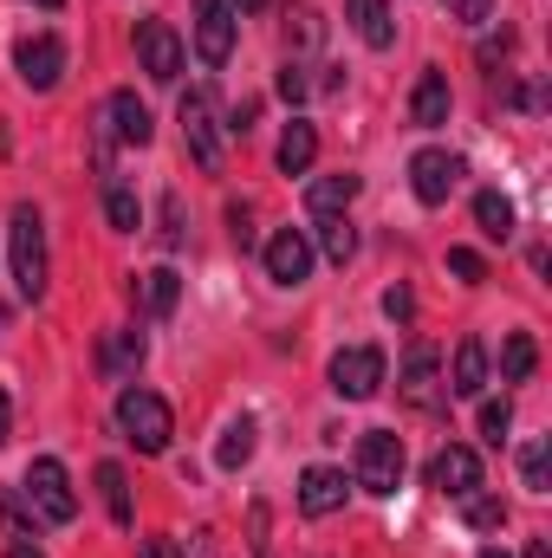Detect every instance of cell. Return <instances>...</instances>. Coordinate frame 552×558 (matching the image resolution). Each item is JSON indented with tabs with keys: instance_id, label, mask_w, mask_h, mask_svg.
I'll return each instance as SVG.
<instances>
[{
	"instance_id": "6da1fadb",
	"label": "cell",
	"mask_w": 552,
	"mask_h": 558,
	"mask_svg": "<svg viewBox=\"0 0 552 558\" xmlns=\"http://www.w3.org/2000/svg\"><path fill=\"white\" fill-rule=\"evenodd\" d=\"M7 260H13V286H20V299H46V221H39V208H13V221H7Z\"/></svg>"
},
{
	"instance_id": "7a4b0ae2",
	"label": "cell",
	"mask_w": 552,
	"mask_h": 558,
	"mask_svg": "<svg viewBox=\"0 0 552 558\" xmlns=\"http://www.w3.org/2000/svg\"><path fill=\"white\" fill-rule=\"evenodd\" d=\"M118 428H124V441L137 448V454H163L169 448V435H176V416H169V403L156 397V390H118Z\"/></svg>"
},
{
	"instance_id": "3957f363",
	"label": "cell",
	"mask_w": 552,
	"mask_h": 558,
	"mask_svg": "<svg viewBox=\"0 0 552 558\" xmlns=\"http://www.w3.org/2000/svg\"><path fill=\"white\" fill-rule=\"evenodd\" d=\"M358 487L364 494H397V481H404V441L391 435V428H364L358 435Z\"/></svg>"
},
{
	"instance_id": "277c9868",
	"label": "cell",
	"mask_w": 552,
	"mask_h": 558,
	"mask_svg": "<svg viewBox=\"0 0 552 558\" xmlns=\"http://www.w3.org/2000/svg\"><path fill=\"white\" fill-rule=\"evenodd\" d=\"M26 500L39 507V520H52V526H72V513H79V494H72V474H65V461L39 454V461L26 468Z\"/></svg>"
},
{
	"instance_id": "5b68a950",
	"label": "cell",
	"mask_w": 552,
	"mask_h": 558,
	"mask_svg": "<svg viewBox=\"0 0 552 558\" xmlns=\"http://www.w3.org/2000/svg\"><path fill=\"white\" fill-rule=\"evenodd\" d=\"M182 143H189V156L215 175L221 162H228V143H221V124H215V98L208 92H182Z\"/></svg>"
},
{
	"instance_id": "8992f818",
	"label": "cell",
	"mask_w": 552,
	"mask_h": 558,
	"mask_svg": "<svg viewBox=\"0 0 552 558\" xmlns=\"http://www.w3.org/2000/svg\"><path fill=\"white\" fill-rule=\"evenodd\" d=\"M332 390H338L345 403H371V397L384 390V351H377V344L338 351V357H332Z\"/></svg>"
},
{
	"instance_id": "52a82bcc",
	"label": "cell",
	"mask_w": 552,
	"mask_h": 558,
	"mask_svg": "<svg viewBox=\"0 0 552 558\" xmlns=\"http://www.w3.org/2000/svg\"><path fill=\"white\" fill-rule=\"evenodd\" d=\"M13 72H20L26 92H52V85L65 78V39H59V33L20 39V46H13Z\"/></svg>"
},
{
	"instance_id": "ba28073f",
	"label": "cell",
	"mask_w": 552,
	"mask_h": 558,
	"mask_svg": "<svg viewBox=\"0 0 552 558\" xmlns=\"http://www.w3.org/2000/svg\"><path fill=\"white\" fill-rule=\"evenodd\" d=\"M137 65L156 85H176L182 78V33L169 20H137Z\"/></svg>"
},
{
	"instance_id": "9c48e42d",
	"label": "cell",
	"mask_w": 552,
	"mask_h": 558,
	"mask_svg": "<svg viewBox=\"0 0 552 558\" xmlns=\"http://www.w3.org/2000/svg\"><path fill=\"white\" fill-rule=\"evenodd\" d=\"M455 182H461V156H448V149H416L410 156V189L422 208H442L455 195Z\"/></svg>"
},
{
	"instance_id": "30bf717a",
	"label": "cell",
	"mask_w": 552,
	"mask_h": 558,
	"mask_svg": "<svg viewBox=\"0 0 552 558\" xmlns=\"http://www.w3.org/2000/svg\"><path fill=\"white\" fill-rule=\"evenodd\" d=\"M429 487H435V494H448V500H468V494L481 487V454H475V448H461V441L435 448V461H429Z\"/></svg>"
},
{
	"instance_id": "8fae6325",
	"label": "cell",
	"mask_w": 552,
	"mask_h": 558,
	"mask_svg": "<svg viewBox=\"0 0 552 558\" xmlns=\"http://www.w3.org/2000/svg\"><path fill=\"white\" fill-rule=\"evenodd\" d=\"M228 52H235V7L228 0H195V59L228 65Z\"/></svg>"
},
{
	"instance_id": "7c38bea8",
	"label": "cell",
	"mask_w": 552,
	"mask_h": 558,
	"mask_svg": "<svg viewBox=\"0 0 552 558\" xmlns=\"http://www.w3.org/2000/svg\"><path fill=\"white\" fill-rule=\"evenodd\" d=\"M267 279H279V286H305L312 279V241L299 228H279L267 241Z\"/></svg>"
},
{
	"instance_id": "4fadbf2b",
	"label": "cell",
	"mask_w": 552,
	"mask_h": 558,
	"mask_svg": "<svg viewBox=\"0 0 552 558\" xmlns=\"http://www.w3.org/2000/svg\"><path fill=\"white\" fill-rule=\"evenodd\" d=\"M435 364H442L435 344H410V357H404V384H397L410 410H435V403H442V377H435Z\"/></svg>"
},
{
	"instance_id": "5bb4252c",
	"label": "cell",
	"mask_w": 552,
	"mask_h": 558,
	"mask_svg": "<svg viewBox=\"0 0 552 558\" xmlns=\"http://www.w3.org/2000/svg\"><path fill=\"white\" fill-rule=\"evenodd\" d=\"M345 494H351V487H345V474H338V468H305V474H299V513H305V520L338 513V507H345Z\"/></svg>"
},
{
	"instance_id": "9a60e30c",
	"label": "cell",
	"mask_w": 552,
	"mask_h": 558,
	"mask_svg": "<svg viewBox=\"0 0 552 558\" xmlns=\"http://www.w3.org/2000/svg\"><path fill=\"white\" fill-rule=\"evenodd\" d=\"M105 118H111V137L131 143V149H149V137H156V124H149V105H143L137 92H111Z\"/></svg>"
},
{
	"instance_id": "2e32d148",
	"label": "cell",
	"mask_w": 552,
	"mask_h": 558,
	"mask_svg": "<svg viewBox=\"0 0 552 558\" xmlns=\"http://www.w3.org/2000/svg\"><path fill=\"white\" fill-rule=\"evenodd\" d=\"M448 111H455V98H448V78L442 72H422L410 92V124L416 131H435V124H448Z\"/></svg>"
},
{
	"instance_id": "e0dca14e",
	"label": "cell",
	"mask_w": 552,
	"mask_h": 558,
	"mask_svg": "<svg viewBox=\"0 0 552 558\" xmlns=\"http://www.w3.org/2000/svg\"><path fill=\"white\" fill-rule=\"evenodd\" d=\"M488 390V344L461 338L455 344V371H448V397H481Z\"/></svg>"
},
{
	"instance_id": "ac0fdd59",
	"label": "cell",
	"mask_w": 552,
	"mask_h": 558,
	"mask_svg": "<svg viewBox=\"0 0 552 558\" xmlns=\"http://www.w3.org/2000/svg\"><path fill=\"white\" fill-rule=\"evenodd\" d=\"M345 20L358 26V39H364L371 52H384V46L397 39V20H391V0H345Z\"/></svg>"
},
{
	"instance_id": "d6986e66",
	"label": "cell",
	"mask_w": 552,
	"mask_h": 558,
	"mask_svg": "<svg viewBox=\"0 0 552 558\" xmlns=\"http://www.w3.org/2000/svg\"><path fill=\"white\" fill-rule=\"evenodd\" d=\"M358 189H364L358 175H319V182L305 189V208H312L319 221H325V215H345V208L358 202Z\"/></svg>"
},
{
	"instance_id": "ffe728a7",
	"label": "cell",
	"mask_w": 552,
	"mask_h": 558,
	"mask_svg": "<svg viewBox=\"0 0 552 558\" xmlns=\"http://www.w3.org/2000/svg\"><path fill=\"white\" fill-rule=\"evenodd\" d=\"M312 156H319V131H312L305 118H292V124H286V137H279V169H286V175H305V169H312Z\"/></svg>"
},
{
	"instance_id": "44dd1931",
	"label": "cell",
	"mask_w": 552,
	"mask_h": 558,
	"mask_svg": "<svg viewBox=\"0 0 552 558\" xmlns=\"http://www.w3.org/2000/svg\"><path fill=\"white\" fill-rule=\"evenodd\" d=\"M254 441H261V428H254V416H235L228 428H221V448H215V461L235 474V468H248L254 461Z\"/></svg>"
},
{
	"instance_id": "7402d4cb",
	"label": "cell",
	"mask_w": 552,
	"mask_h": 558,
	"mask_svg": "<svg viewBox=\"0 0 552 558\" xmlns=\"http://www.w3.org/2000/svg\"><path fill=\"white\" fill-rule=\"evenodd\" d=\"M475 221H481L488 241H514V202H507L501 189H481V195H475Z\"/></svg>"
},
{
	"instance_id": "603a6c76",
	"label": "cell",
	"mask_w": 552,
	"mask_h": 558,
	"mask_svg": "<svg viewBox=\"0 0 552 558\" xmlns=\"http://www.w3.org/2000/svg\"><path fill=\"white\" fill-rule=\"evenodd\" d=\"M533 364H540L533 331H507V344H501V384H527V377H533Z\"/></svg>"
},
{
	"instance_id": "cb8c5ba5",
	"label": "cell",
	"mask_w": 552,
	"mask_h": 558,
	"mask_svg": "<svg viewBox=\"0 0 552 558\" xmlns=\"http://www.w3.org/2000/svg\"><path fill=\"white\" fill-rule=\"evenodd\" d=\"M137 292H143V312H149V318H169L176 299H182V279L169 274V267H149V274L137 279Z\"/></svg>"
},
{
	"instance_id": "d4e9b609",
	"label": "cell",
	"mask_w": 552,
	"mask_h": 558,
	"mask_svg": "<svg viewBox=\"0 0 552 558\" xmlns=\"http://www.w3.org/2000/svg\"><path fill=\"white\" fill-rule=\"evenodd\" d=\"M137 364H143V338L137 331H111L105 351H98V371H105V377H124V371H137Z\"/></svg>"
},
{
	"instance_id": "484cf974",
	"label": "cell",
	"mask_w": 552,
	"mask_h": 558,
	"mask_svg": "<svg viewBox=\"0 0 552 558\" xmlns=\"http://www.w3.org/2000/svg\"><path fill=\"white\" fill-rule=\"evenodd\" d=\"M319 247H325L332 267H351V254H358V228H351L345 215H325V221H319Z\"/></svg>"
},
{
	"instance_id": "4316f807",
	"label": "cell",
	"mask_w": 552,
	"mask_h": 558,
	"mask_svg": "<svg viewBox=\"0 0 552 558\" xmlns=\"http://www.w3.org/2000/svg\"><path fill=\"white\" fill-rule=\"evenodd\" d=\"M98 487H105L111 520H118V526H131L137 513H131V481H124V468H118V461H98Z\"/></svg>"
},
{
	"instance_id": "83f0119b",
	"label": "cell",
	"mask_w": 552,
	"mask_h": 558,
	"mask_svg": "<svg viewBox=\"0 0 552 558\" xmlns=\"http://www.w3.org/2000/svg\"><path fill=\"white\" fill-rule=\"evenodd\" d=\"M105 215H111V228H118V234H137V228H143V208H137V195H131L124 182H111V189H105Z\"/></svg>"
},
{
	"instance_id": "f1b7e54d",
	"label": "cell",
	"mask_w": 552,
	"mask_h": 558,
	"mask_svg": "<svg viewBox=\"0 0 552 558\" xmlns=\"http://www.w3.org/2000/svg\"><path fill=\"white\" fill-rule=\"evenodd\" d=\"M468 526H475V533H501V526H507V500H494V494H468Z\"/></svg>"
},
{
	"instance_id": "f546056e",
	"label": "cell",
	"mask_w": 552,
	"mask_h": 558,
	"mask_svg": "<svg viewBox=\"0 0 552 558\" xmlns=\"http://www.w3.org/2000/svg\"><path fill=\"white\" fill-rule=\"evenodd\" d=\"M547 461H552L547 441H527V448H520V481H527L533 494H547V487H552V481H547Z\"/></svg>"
},
{
	"instance_id": "4dcf8cb0",
	"label": "cell",
	"mask_w": 552,
	"mask_h": 558,
	"mask_svg": "<svg viewBox=\"0 0 552 558\" xmlns=\"http://www.w3.org/2000/svg\"><path fill=\"white\" fill-rule=\"evenodd\" d=\"M507 428H514V403H507V397H501V403H481V435H488L494 448H501Z\"/></svg>"
},
{
	"instance_id": "1f68e13d",
	"label": "cell",
	"mask_w": 552,
	"mask_h": 558,
	"mask_svg": "<svg viewBox=\"0 0 552 558\" xmlns=\"http://www.w3.org/2000/svg\"><path fill=\"white\" fill-rule=\"evenodd\" d=\"M448 274H461L468 286H481V279H488V260H481L475 247H448Z\"/></svg>"
},
{
	"instance_id": "d6a6232c",
	"label": "cell",
	"mask_w": 552,
	"mask_h": 558,
	"mask_svg": "<svg viewBox=\"0 0 552 558\" xmlns=\"http://www.w3.org/2000/svg\"><path fill=\"white\" fill-rule=\"evenodd\" d=\"M189 228H182V195H163V247H182Z\"/></svg>"
},
{
	"instance_id": "836d02e7",
	"label": "cell",
	"mask_w": 552,
	"mask_h": 558,
	"mask_svg": "<svg viewBox=\"0 0 552 558\" xmlns=\"http://www.w3.org/2000/svg\"><path fill=\"white\" fill-rule=\"evenodd\" d=\"M228 234H235L241 254L254 247V208H248V202H228Z\"/></svg>"
},
{
	"instance_id": "e575fe53",
	"label": "cell",
	"mask_w": 552,
	"mask_h": 558,
	"mask_svg": "<svg viewBox=\"0 0 552 558\" xmlns=\"http://www.w3.org/2000/svg\"><path fill=\"white\" fill-rule=\"evenodd\" d=\"M286 39H292V46H312V39H319V13H312V7L286 13Z\"/></svg>"
},
{
	"instance_id": "d590c367",
	"label": "cell",
	"mask_w": 552,
	"mask_h": 558,
	"mask_svg": "<svg viewBox=\"0 0 552 558\" xmlns=\"http://www.w3.org/2000/svg\"><path fill=\"white\" fill-rule=\"evenodd\" d=\"M448 7V20H461V26H481L488 13H494V0H442Z\"/></svg>"
},
{
	"instance_id": "8d00e7d4",
	"label": "cell",
	"mask_w": 552,
	"mask_h": 558,
	"mask_svg": "<svg viewBox=\"0 0 552 558\" xmlns=\"http://www.w3.org/2000/svg\"><path fill=\"white\" fill-rule=\"evenodd\" d=\"M279 98H292V105L305 98V65H299V59H292V65L279 72Z\"/></svg>"
},
{
	"instance_id": "74e56055",
	"label": "cell",
	"mask_w": 552,
	"mask_h": 558,
	"mask_svg": "<svg viewBox=\"0 0 552 558\" xmlns=\"http://www.w3.org/2000/svg\"><path fill=\"white\" fill-rule=\"evenodd\" d=\"M254 118H261V98H241V111H235V124H228V131H235V137H248V131H254Z\"/></svg>"
},
{
	"instance_id": "f35d334b",
	"label": "cell",
	"mask_w": 552,
	"mask_h": 558,
	"mask_svg": "<svg viewBox=\"0 0 552 558\" xmlns=\"http://www.w3.org/2000/svg\"><path fill=\"white\" fill-rule=\"evenodd\" d=\"M384 312H391V318H410V292H404V286H391V292H384Z\"/></svg>"
},
{
	"instance_id": "ab89813d",
	"label": "cell",
	"mask_w": 552,
	"mask_h": 558,
	"mask_svg": "<svg viewBox=\"0 0 552 558\" xmlns=\"http://www.w3.org/2000/svg\"><path fill=\"white\" fill-rule=\"evenodd\" d=\"M7 558H46V553H39L33 539H13V546H7Z\"/></svg>"
},
{
	"instance_id": "60d3db41",
	"label": "cell",
	"mask_w": 552,
	"mask_h": 558,
	"mask_svg": "<svg viewBox=\"0 0 552 558\" xmlns=\"http://www.w3.org/2000/svg\"><path fill=\"white\" fill-rule=\"evenodd\" d=\"M13 435V403H7V390H0V441Z\"/></svg>"
},
{
	"instance_id": "b9f144b4",
	"label": "cell",
	"mask_w": 552,
	"mask_h": 558,
	"mask_svg": "<svg viewBox=\"0 0 552 558\" xmlns=\"http://www.w3.org/2000/svg\"><path fill=\"white\" fill-rule=\"evenodd\" d=\"M228 7H235V13H261L267 0H228Z\"/></svg>"
},
{
	"instance_id": "7bdbcfd3",
	"label": "cell",
	"mask_w": 552,
	"mask_h": 558,
	"mask_svg": "<svg viewBox=\"0 0 552 558\" xmlns=\"http://www.w3.org/2000/svg\"><path fill=\"white\" fill-rule=\"evenodd\" d=\"M137 558H163V539H143V553Z\"/></svg>"
},
{
	"instance_id": "ee69618b",
	"label": "cell",
	"mask_w": 552,
	"mask_h": 558,
	"mask_svg": "<svg viewBox=\"0 0 552 558\" xmlns=\"http://www.w3.org/2000/svg\"><path fill=\"white\" fill-rule=\"evenodd\" d=\"M33 7H46V13H59V7H65V0H33Z\"/></svg>"
},
{
	"instance_id": "f6af8a7d",
	"label": "cell",
	"mask_w": 552,
	"mask_h": 558,
	"mask_svg": "<svg viewBox=\"0 0 552 558\" xmlns=\"http://www.w3.org/2000/svg\"><path fill=\"white\" fill-rule=\"evenodd\" d=\"M527 558H547V546H540V539H533V546H527Z\"/></svg>"
},
{
	"instance_id": "bcb514c9",
	"label": "cell",
	"mask_w": 552,
	"mask_h": 558,
	"mask_svg": "<svg viewBox=\"0 0 552 558\" xmlns=\"http://www.w3.org/2000/svg\"><path fill=\"white\" fill-rule=\"evenodd\" d=\"M481 558H507V553H501V546H481Z\"/></svg>"
}]
</instances>
